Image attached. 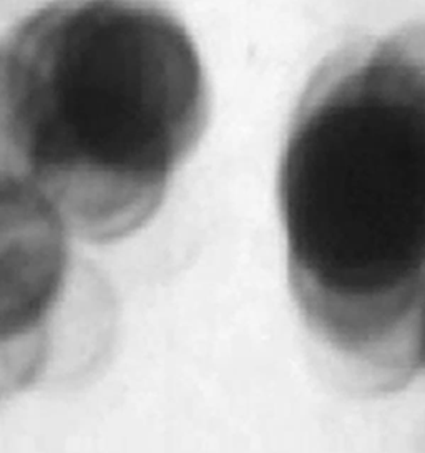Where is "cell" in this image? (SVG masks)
I'll return each mask as SVG.
<instances>
[{
	"mask_svg": "<svg viewBox=\"0 0 425 453\" xmlns=\"http://www.w3.org/2000/svg\"><path fill=\"white\" fill-rule=\"evenodd\" d=\"M64 218L37 188L0 173V352L42 346L66 294L72 254Z\"/></svg>",
	"mask_w": 425,
	"mask_h": 453,
	"instance_id": "cell-3",
	"label": "cell"
},
{
	"mask_svg": "<svg viewBox=\"0 0 425 453\" xmlns=\"http://www.w3.org/2000/svg\"><path fill=\"white\" fill-rule=\"evenodd\" d=\"M210 110L198 45L157 0H49L0 34V173L89 242L151 221Z\"/></svg>",
	"mask_w": 425,
	"mask_h": 453,
	"instance_id": "cell-2",
	"label": "cell"
},
{
	"mask_svg": "<svg viewBox=\"0 0 425 453\" xmlns=\"http://www.w3.org/2000/svg\"><path fill=\"white\" fill-rule=\"evenodd\" d=\"M417 362H419V369L425 371V296L422 309H421V318H419V331H417Z\"/></svg>",
	"mask_w": 425,
	"mask_h": 453,
	"instance_id": "cell-4",
	"label": "cell"
},
{
	"mask_svg": "<svg viewBox=\"0 0 425 453\" xmlns=\"http://www.w3.org/2000/svg\"><path fill=\"white\" fill-rule=\"evenodd\" d=\"M278 200L313 342L364 390L407 386L425 296V19L322 57L292 110Z\"/></svg>",
	"mask_w": 425,
	"mask_h": 453,
	"instance_id": "cell-1",
	"label": "cell"
}]
</instances>
